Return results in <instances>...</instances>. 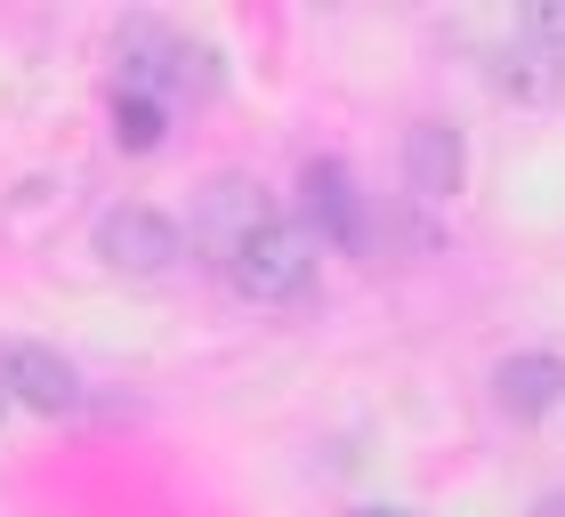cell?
<instances>
[{
	"label": "cell",
	"instance_id": "obj_1",
	"mask_svg": "<svg viewBox=\"0 0 565 517\" xmlns=\"http://www.w3.org/2000/svg\"><path fill=\"white\" fill-rule=\"evenodd\" d=\"M226 275H235V292H250L259 307H291L316 292V235L291 219H267L250 243L226 251Z\"/></svg>",
	"mask_w": 565,
	"mask_h": 517
},
{
	"label": "cell",
	"instance_id": "obj_2",
	"mask_svg": "<svg viewBox=\"0 0 565 517\" xmlns=\"http://www.w3.org/2000/svg\"><path fill=\"white\" fill-rule=\"evenodd\" d=\"M97 258L114 275H170L186 258V226L170 211H153V202H121V211L97 219Z\"/></svg>",
	"mask_w": 565,
	"mask_h": 517
},
{
	"label": "cell",
	"instance_id": "obj_3",
	"mask_svg": "<svg viewBox=\"0 0 565 517\" xmlns=\"http://www.w3.org/2000/svg\"><path fill=\"white\" fill-rule=\"evenodd\" d=\"M121 65H130V82H121V89H146V97H162V89H211L218 82L211 49L178 41L170 24H130V33H121Z\"/></svg>",
	"mask_w": 565,
	"mask_h": 517
},
{
	"label": "cell",
	"instance_id": "obj_4",
	"mask_svg": "<svg viewBox=\"0 0 565 517\" xmlns=\"http://www.w3.org/2000/svg\"><path fill=\"white\" fill-rule=\"evenodd\" d=\"M0 388H9V404L49 412V421L82 412V372H73L57 348H41V340H0Z\"/></svg>",
	"mask_w": 565,
	"mask_h": 517
},
{
	"label": "cell",
	"instance_id": "obj_5",
	"mask_svg": "<svg viewBox=\"0 0 565 517\" xmlns=\"http://www.w3.org/2000/svg\"><path fill=\"white\" fill-rule=\"evenodd\" d=\"M299 211H307V226H316L323 243H340V251H364V194H355L348 162H331V154L299 162Z\"/></svg>",
	"mask_w": 565,
	"mask_h": 517
},
{
	"label": "cell",
	"instance_id": "obj_6",
	"mask_svg": "<svg viewBox=\"0 0 565 517\" xmlns=\"http://www.w3.org/2000/svg\"><path fill=\"white\" fill-rule=\"evenodd\" d=\"M493 412L501 421H550L565 412V356L557 348H518L493 365Z\"/></svg>",
	"mask_w": 565,
	"mask_h": 517
},
{
	"label": "cell",
	"instance_id": "obj_7",
	"mask_svg": "<svg viewBox=\"0 0 565 517\" xmlns=\"http://www.w3.org/2000/svg\"><path fill=\"white\" fill-rule=\"evenodd\" d=\"M267 219H282V211H275V194L259 187V178H218V187H202V211H194L202 243H211L218 258L235 251V243H250Z\"/></svg>",
	"mask_w": 565,
	"mask_h": 517
},
{
	"label": "cell",
	"instance_id": "obj_8",
	"mask_svg": "<svg viewBox=\"0 0 565 517\" xmlns=\"http://www.w3.org/2000/svg\"><path fill=\"white\" fill-rule=\"evenodd\" d=\"M404 178H413L420 202H452L460 178H469V146H460L452 122H420L413 138H404Z\"/></svg>",
	"mask_w": 565,
	"mask_h": 517
},
{
	"label": "cell",
	"instance_id": "obj_9",
	"mask_svg": "<svg viewBox=\"0 0 565 517\" xmlns=\"http://www.w3.org/2000/svg\"><path fill=\"white\" fill-rule=\"evenodd\" d=\"M493 82L518 97V106H550V97H565V49L518 33L509 49H493Z\"/></svg>",
	"mask_w": 565,
	"mask_h": 517
},
{
	"label": "cell",
	"instance_id": "obj_10",
	"mask_svg": "<svg viewBox=\"0 0 565 517\" xmlns=\"http://www.w3.org/2000/svg\"><path fill=\"white\" fill-rule=\"evenodd\" d=\"M114 138H121V154H153L170 138V106L146 89H114Z\"/></svg>",
	"mask_w": 565,
	"mask_h": 517
},
{
	"label": "cell",
	"instance_id": "obj_11",
	"mask_svg": "<svg viewBox=\"0 0 565 517\" xmlns=\"http://www.w3.org/2000/svg\"><path fill=\"white\" fill-rule=\"evenodd\" d=\"M348 517H420V509H396V502H364V509H348Z\"/></svg>",
	"mask_w": 565,
	"mask_h": 517
},
{
	"label": "cell",
	"instance_id": "obj_12",
	"mask_svg": "<svg viewBox=\"0 0 565 517\" xmlns=\"http://www.w3.org/2000/svg\"><path fill=\"white\" fill-rule=\"evenodd\" d=\"M542 517H565V502H550V509H542Z\"/></svg>",
	"mask_w": 565,
	"mask_h": 517
},
{
	"label": "cell",
	"instance_id": "obj_13",
	"mask_svg": "<svg viewBox=\"0 0 565 517\" xmlns=\"http://www.w3.org/2000/svg\"><path fill=\"white\" fill-rule=\"evenodd\" d=\"M0 421H9V388H0Z\"/></svg>",
	"mask_w": 565,
	"mask_h": 517
}]
</instances>
